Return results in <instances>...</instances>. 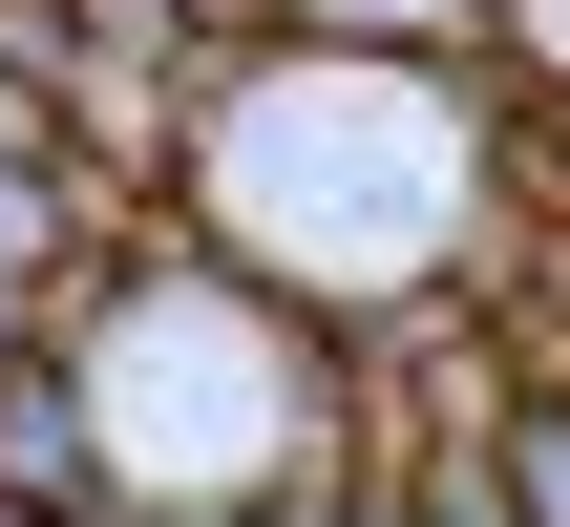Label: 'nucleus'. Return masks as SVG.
I'll return each instance as SVG.
<instances>
[{"instance_id":"nucleus-1","label":"nucleus","mask_w":570,"mask_h":527,"mask_svg":"<svg viewBox=\"0 0 570 527\" xmlns=\"http://www.w3.org/2000/svg\"><path fill=\"white\" fill-rule=\"evenodd\" d=\"M529 148H550V106L465 21H254L169 127V211L317 317H423V296L508 275Z\"/></svg>"},{"instance_id":"nucleus-2","label":"nucleus","mask_w":570,"mask_h":527,"mask_svg":"<svg viewBox=\"0 0 570 527\" xmlns=\"http://www.w3.org/2000/svg\"><path fill=\"white\" fill-rule=\"evenodd\" d=\"M0 507H63V527L127 507V465H106L85 380H63V338H21V380H0Z\"/></svg>"},{"instance_id":"nucleus-3","label":"nucleus","mask_w":570,"mask_h":527,"mask_svg":"<svg viewBox=\"0 0 570 527\" xmlns=\"http://www.w3.org/2000/svg\"><path fill=\"white\" fill-rule=\"evenodd\" d=\"M465 42H487V63H508V84L570 127V0H465Z\"/></svg>"},{"instance_id":"nucleus-4","label":"nucleus","mask_w":570,"mask_h":527,"mask_svg":"<svg viewBox=\"0 0 570 527\" xmlns=\"http://www.w3.org/2000/svg\"><path fill=\"white\" fill-rule=\"evenodd\" d=\"M0 527H63V507H0Z\"/></svg>"}]
</instances>
